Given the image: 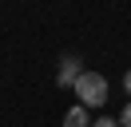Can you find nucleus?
<instances>
[{
  "mask_svg": "<svg viewBox=\"0 0 131 127\" xmlns=\"http://www.w3.org/2000/svg\"><path fill=\"white\" fill-rule=\"evenodd\" d=\"M91 127H119V119H107V115H103V119H95Z\"/></svg>",
  "mask_w": 131,
  "mask_h": 127,
  "instance_id": "nucleus-5",
  "label": "nucleus"
},
{
  "mask_svg": "<svg viewBox=\"0 0 131 127\" xmlns=\"http://www.w3.org/2000/svg\"><path fill=\"white\" fill-rule=\"evenodd\" d=\"M80 56H64V60H60V71H56V83L60 87H75V79L83 76V68H80Z\"/></svg>",
  "mask_w": 131,
  "mask_h": 127,
  "instance_id": "nucleus-2",
  "label": "nucleus"
},
{
  "mask_svg": "<svg viewBox=\"0 0 131 127\" xmlns=\"http://www.w3.org/2000/svg\"><path fill=\"white\" fill-rule=\"evenodd\" d=\"M123 91L131 95V71H127V76H123Z\"/></svg>",
  "mask_w": 131,
  "mask_h": 127,
  "instance_id": "nucleus-6",
  "label": "nucleus"
},
{
  "mask_svg": "<svg viewBox=\"0 0 131 127\" xmlns=\"http://www.w3.org/2000/svg\"><path fill=\"white\" fill-rule=\"evenodd\" d=\"M64 127H91L88 107H83V103H72V107H68V115H64Z\"/></svg>",
  "mask_w": 131,
  "mask_h": 127,
  "instance_id": "nucleus-3",
  "label": "nucleus"
},
{
  "mask_svg": "<svg viewBox=\"0 0 131 127\" xmlns=\"http://www.w3.org/2000/svg\"><path fill=\"white\" fill-rule=\"evenodd\" d=\"M119 127H131V103H127V107L119 111Z\"/></svg>",
  "mask_w": 131,
  "mask_h": 127,
  "instance_id": "nucleus-4",
  "label": "nucleus"
},
{
  "mask_svg": "<svg viewBox=\"0 0 131 127\" xmlns=\"http://www.w3.org/2000/svg\"><path fill=\"white\" fill-rule=\"evenodd\" d=\"M72 91L80 95L83 107H103V103H107V79H103V71H83V76L75 79Z\"/></svg>",
  "mask_w": 131,
  "mask_h": 127,
  "instance_id": "nucleus-1",
  "label": "nucleus"
}]
</instances>
